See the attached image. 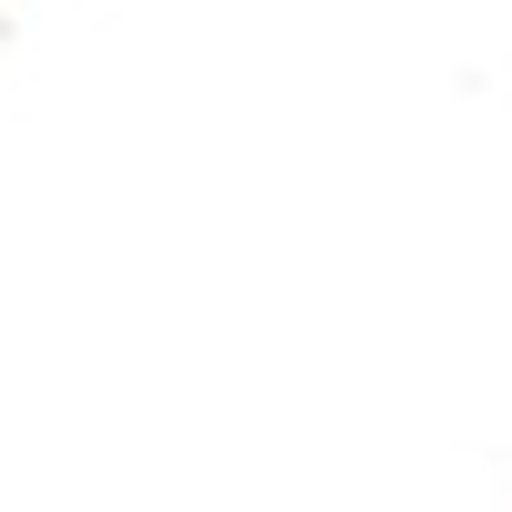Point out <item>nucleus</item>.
I'll use <instances>...</instances> for the list:
<instances>
[]
</instances>
